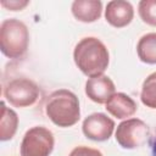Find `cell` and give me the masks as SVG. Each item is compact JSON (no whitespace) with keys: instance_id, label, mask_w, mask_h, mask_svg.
<instances>
[{"instance_id":"1","label":"cell","mask_w":156,"mask_h":156,"mask_svg":"<svg viewBox=\"0 0 156 156\" xmlns=\"http://www.w3.org/2000/svg\"><path fill=\"white\" fill-rule=\"evenodd\" d=\"M73 60L83 74L93 78L104 74L110 63V54L99 38L84 37L74 46Z\"/></svg>"},{"instance_id":"2","label":"cell","mask_w":156,"mask_h":156,"mask_svg":"<svg viewBox=\"0 0 156 156\" xmlns=\"http://www.w3.org/2000/svg\"><path fill=\"white\" fill-rule=\"evenodd\" d=\"M44 111L48 118L57 127L68 128L80 118L78 96L68 89H57L45 99Z\"/></svg>"},{"instance_id":"3","label":"cell","mask_w":156,"mask_h":156,"mask_svg":"<svg viewBox=\"0 0 156 156\" xmlns=\"http://www.w3.org/2000/svg\"><path fill=\"white\" fill-rule=\"evenodd\" d=\"M29 30L24 22L17 18H6L0 26V49L1 52L11 58H22L28 50Z\"/></svg>"},{"instance_id":"4","label":"cell","mask_w":156,"mask_h":156,"mask_svg":"<svg viewBox=\"0 0 156 156\" xmlns=\"http://www.w3.org/2000/svg\"><path fill=\"white\" fill-rule=\"evenodd\" d=\"M2 95L13 107L24 108L33 106L39 100L40 88L28 77L15 76L11 78H4Z\"/></svg>"},{"instance_id":"5","label":"cell","mask_w":156,"mask_h":156,"mask_svg":"<svg viewBox=\"0 0 156 156\" xmlns=\"http://www.w3.org/2000/svg\"><path fill=\"white\" fill-rule=\"evenodd\" d=\"M55 138L50 129L43 126L29 128L21 141V156H50L54 150Z\"/></svg>"},{"instance_id":"6","label":"cell","mask_w":156,"mask_h":156,"mask_svg":"<svg viewBox=\"0 0 156 156\" xmlns=\"http://www.w3.org/2000/svg\"><path fill=\"white\" fill-rule=\"evenodd\" d=\"M150 136L149 126L140 118H128L122 121L116 129L115 138L118 145L127 150L141 147Z\"/></svg>"},{"instance_id":"7","label":"cell","mask_w":156,"mask_h":156,"mask_svg":"<svg viewBox=\"0 0 156 156\" xmlns=\"http://www.w3.org/2000/svg\"><path fill=\"white\" fill-rule=\"evenodd\" d=\"M115 122L102 112H95L84 118L82 132L85 138L94 141H106L115 130Z\"/></svg>"},{"instance_id":"8","label":"cell","mask_w":156,"mask_h":156,"mask_svg":"<svg viewBox=\"0 0 156 156\" xmlns=\"http://www.w3.org/2000/svg\"><path fill=\"white\" fill-rule=\"evenodd\" d=\"M85 94L95 104L102 105L116 93V87L108 76L101 74L98 77L89 78L85 82Z\"/></svg>"},{"instance_id":"9","label":"cell","mask_w":156,"mask_h":156,"mask_svg":"<svg viewBox=\"0 0 156 156\" xmlns=\"http://www.w3.org/2000/svg\"><path fill=\"white\" fill-rule=\"evenodd\" d=\"M134 17V9L129 1L112 0L108 1L105 9V20L115 28L127 27Z\"/></svg>"},{"instance_id":"10","label":"cell","mask_w":156,"mask_h":156,"mask_svg":"<svg viewBox=\"0 0 156 156\" xmlns=\"http://www.w3.org/2000/svg\"><path fill=\"white\" fill-rule=\"evenodd\" d=\"M106 111L118 119H128L136 110V102L124 93H115L105 104Z\"/></svg>"},{"instance_id":"11","label":"cell","mask_w":156,"mask_h":156,"mask_svg":"<svg viewBox=\"0 0 156 156\" xmlns=\"http://www.w3.org/2000/svg\"><path fill=\"white\" fill-rule=\"evenodd\" d=\"M74 18L83 23H91L101 17L102 2L100 0H76L71 6Z\"/></svg>"},{"instance_id":"12","label":"cell","mask_w":156,"mask_h":156,"mask_svg":"<svg viewBox=\"0 0 156 156\" xmlns=\"http://www.w3.org/2000/svg\"><path fill=\"white\" fill-rule=\"evenodd\" d=\"M18 127V116L17 113L7 107L4 101H1V122H0V140L7 141L11 140Z\"/></svg>"},{"instance_id":"13","label":"cell","mask_w":156,"mask_h":156,"mask_svg":"<svg viewBox=\"0 0 156 156\" xmlns=\"http://www.w3.org/2000/svg\"><path fill=\"white\" fill-rule=\"evenodd\" d=\"M136 54L141 62L156 65V32L146 33L138 40Z\"/></svg>"},{"instance_id":"14","label":"cell","mask_w":156,"mask_h":156,"mask_svg":"<svg viewBox=\"0 0 156 156\" xmlns=\"http://www.w3.org/2000/svg\"><path fill=\"white\" fill-rule=\"evenodd\" d=\"M141 102L149 108H156V72L149 74L141 85L140 91Z\"/></svg>"},{"instance_id":"15","label":"cell","mask_w":156,"mask_h":156,"mask_svg":"<svg viewBox=\"0 0 156 156\" xmlns=\"http://www.w3.org/2000/svg\"><path fill=\"white\" fill-rule=\"evenodd\" d=\"M141 21L151 27H156V0H141L138 5Z\"/></svg>"},{"instance_id":"16","label":"cell","mask_w":156,"mask_h":156,"mask_svg":"<svg viewBox=\"0 0 156 156\" xmlns=\"http://www.w3.org/2000/svg\"><path fill=\"white\" fill-rule=\"evenodd\" d=\"M68 156H104V155L98 149L89 147V146H85V145H79V146H76L69 152Z\"/></svg>"},{"instance_id":"17","label":"cell","mask_w":156,"mask_h":156,"mask_svg":"<svg viewBox=\"0 0 156 156\" xmlns=\"http://www.w3.org/2000/svg\"><path fill=\"white\" fill-rule=\"evenodd\" d=\"M1 6L10 11H21L29 5L27 0H1Z\"/></svg>"},{"instance_id":"18","label":"cell","mask_w":156,"mask_h":156,"mask_svg":"<svg viewBox=\"0 0 156 156\" xmlns=\"http://www.w3.org/2000/svg\"><path fill=\"white\" fill-rule=\"evenodd\" d=\"M147 145H149V150H150V156H156V127L152 130V133H150Z\"/></svg>"}]
</instances>
